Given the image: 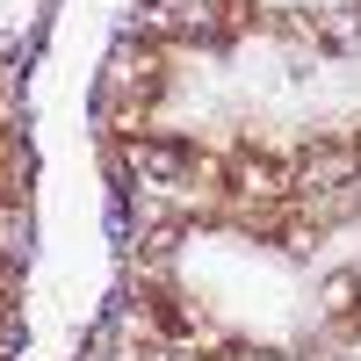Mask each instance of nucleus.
Masks as SVG:
<instances>
[{
	"mask_svg": "<svg viewBox=\"0 0 361 361\" xmlns=\"http://www.w3.org/2000/svg\"><path fill=\"white\" fill-rule=\"evenodd\" d=\"M145 318H152L159 340H188V333H195V311L180 304L173 282H145Z\"/></svg>",
	"mask_w": 361,
	"mask_h": 361,
	"instance_id": "obj_1",
	"label": "nucleus"
},
{
	"mask_svg": "<svg viewBox=\"0 0 361 361\" xmlns=\"http://www.w3.org/2000/svg\"><path fill=\"white\" fill-rule=\"evenodd\" d=\"M123 152H130L137 166H152V173H188V166H195V145H188V137H130Z\"/></svg>",
	"mask_w": 361,
	"mask_h": 361,
	"instance_id": "obj_2",
	"label": "nucleus"
},
{
	"mask_svg": "<svg viewBox=\"0 0 361 361\" xmlns=\"http://www.w3.org/2000/svg\"><path fill=\"white\" fill-rule=\"evenodd\" d=\"M354 152H361V145H354Z\"/></svg>",
	"mask_w": 361,
	"mask_h": 361,
	"instance_id": "obj_3",
	"label": "nucleus"
}]
</instances>
